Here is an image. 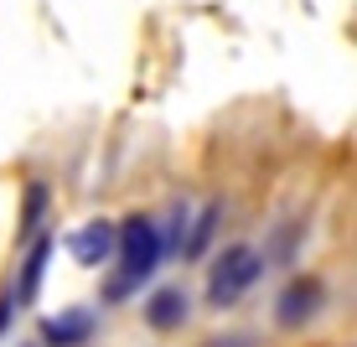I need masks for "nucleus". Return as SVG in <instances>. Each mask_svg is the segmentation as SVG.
<instances>
[{
    "mask_svg": "<svg viewBox=\"0 0 357 347\" xmlns=\"http://www.w3.org/2000/svg\"><path fill=\"white\" fill-rule=\"evenodd\" d=\"M161 259H166V249H161V223L155 218L135 213L125 223H114V275L104 280V301L109 306L130 301V295L161 270Z\"/></svg>",
    "mask_w": 357,
    "mask_h": 347,
    "instance_id": "nucleus-1",
    "label": "nucleus"
},
{
    "mask_svg": "<svg viewBox=\"0 0 357 347\" xmlns=\"http://www.w3.org/2000/svg\"><path fill=\"white\" fill-rule=\"evenodd\" d=\"M140 316H145V327H151V332H176L181 321L192 316V301H187L181 285H155V290L145 295Z\"/></svg>",
    "mask_w": 357,
    "mask_h": 347,
    "instance_id": "nucleus-5",
    "label": "nucleus"
},
{
    "mask_svg": "<svg viewBox=\"0 0 357 347\" xmlns=\"http://www.w3.org/2000/svg\"><path fill=\"white\" fill-rule=\"evenodd\" d=\"M264 275V254L254 249V244H228L223 254L207 265V306H233V301H243V295L259 285Z\"/></svg>",
    "mask_w": 357,
    "mask_h": 347,
    "instance_id": "nucleus-2",
    "label": "nucleus"
},
{
    "mask_svg": "<svg viewBox=\"0 0 357 347\" xmlns=\"http://www.w3.org/2000/svg\"><path fill=\"white\" fill-rule=\"evenodd\" d=\"M42 213H47V187H42V182H31V187H26V202H21V239H36Z\"/></svg>",
    "mask_w": 357,
    "mask_h": 347,
    "instance_id": "nucleus-9",
    "label": "nucleus"
},
{
    "mask_svg": "<svg viewBox=\"0 0 357 347\" xmlns=\"http://www.w3.org/2000/svg\"><path fill=\"white\" fill-rule=\"evenodd\" d=\"M10 316H16V301H10V290H6V295H0V337H6Z\"/></svg>",
    "mask_w": 357,
    "mask_h": 347,
    "instance_id": "nucleus-10",
    "label": "nucleus"
},
{
    "mask_svg": "<svg viewBox=\"0 0 357 347\" xmlns=\"http://www.w3.org/2000/svg\"><path fill=\"white\" fill-rule=\"evenodd\" d=\"M321 301H326L321 280L301 275V280H290L285 290H280V301H275V321H280V327H305V321L321 311Z\"/></svg>",
    "mask_w": 357,
    "mask_h": 347,
    "instance_id": "nucleus-3",
    "label": "nucleus"
},
{
    "mask_svg": "<svg viewBox=\"0 0 357 347\" xmlns=\"http://www.w3.org/2000/svg\"><path fill=\"white\" fill-rule=\"evenodd\" d=\"M47 259H52V233H36V239L26 244L21 275H16V285H10V301H16V311L36 301V290H42V275H47Z\"/></svg>",
    "mask_w": 357,
    "mask_h": 347,
    "instance_id": "nucleus-7",
    "label": "nucleus"
},
{
    "mask_svg": "<svg viewBox=\"0 0 357 347\" xmlns=\"http://www.w3.org/2000/svg\"><path fill=\"white\" fill-rule=\"evenodd\" d=\"M68 254L78 259L83 270L109 265V259H114V223H109V218H93V223H83V228H73V233H68Z\"/></svg>",
    "mask_w": 357,
    "mask_h": 347,
    "instance_id": "nucleus-4",
    "label": "nucleus"
},
{
    "mask_svg": "<svg viewBox=\"0 0 357 347\" xmlns=\"http://www.w3.org/2000/svg\"><path fill=\"white\" fill-rule=\"evenodd\" d=\"M98 332V321L89 306H68V311H57V316H47L42 321V342L47 347H83Z\"/></svg>",
    "mask_w": 357,
    "mask_h": 347,
    "instance_id": "nucleus-6",
    "label": "nucleus"
},
{
    "mask_svg": "<svg viewBox=\"0 0 357 347\" xmlns=\"http://www.w3.org/2000/svg\"><path fill=\"white\" fill-rule=\"evenodd\" d=\"M218 223H223V202L197 207L192 223H187V239H181V259H202L207 244H213V233H218Z\"/></svg>",
    "mask_w": 357,
    "mask_h": 347,
    "instance_id": "nucleus-8",
    "label": "nucleus"
},
{
    "mask_svg": "<svg viewBox=\"0 0 357 347\" xmlns=\"http://www.w3.org/2000/svg\"><path fill=\"white\" fill-rule=\"evenodd\" d=\"M207 347H254V337H243V332H233V337H213Z\"/></svg>",
    "mask_w": 357,
    "mask_h": 347,
    "instance_id": "nucleus-11",
    "label": "nucleus"
}]
</instances>
